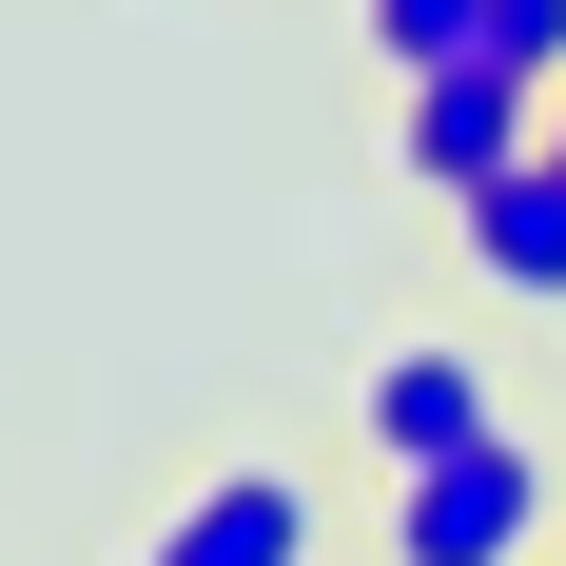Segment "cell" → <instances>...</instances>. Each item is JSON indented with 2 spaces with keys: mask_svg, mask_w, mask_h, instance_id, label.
Instances as JSON below:
<instances>
[{
  "mask_svg": "<svg viewBox=\"0 0 566 566\" xmlns=\"http://www.w3.org/2000/svg\"><path fill=\"white\" fill-rule=\"evenodd\" d=\"M391 566H547V450L469 430V450L391 469Z\"/></svg>",
  "mask_w": 566,
  "mask_h": 566,
  "instance_id": "obj_1",
  "label": "cell"
},
{
  "mask_svg": "<svg viewBox=\"0 0 566 566\" xmlns=\"http://www.w3.org/2000/svg\"><path fill=\"white\" fill-rule=\"evenodd\" d=\"M547 137V78H509V59H430L391 98V157H410V196H489V176Z\"/></svg>",
  "mask_w": 566,
  "mask_h": 566,
  "instance_id": "obj_2",
  "label": "cell"
},
{
  "mask_svg": "<svg viewBox=\"0 0 566 566\" xmlns=\"http://www.w3.org/2000/svg\"><path fill=\"white\" fill-rule=\"evenodd\" d=\"M352 430H371V469H430V450H469V430H509V391H489V352L410 333V352H371V391H352Z\"/></svg>",
  "mask_w": 566,
  "mask_h": 566,
  "instance_id": "obj_3",
  "label": "cell"
},
{
  "mask_svg": "<svg viewBox=\"0 0 566 566\" xmlns=\"http://www.w3.org/2000/svg\"><path fill=\"white\" fill-rule=\"evenodd\" d=\"M137 566H313V489H293V469H196V489L137 527Z\"/></svg>",
  "mask_w": 566,
  "mask_h": 566,
  "instance_id": "obj_4",
  "label": "cell"
},
{
  "mask_svg": "<svg viewBox=\"0 0 566 566\" xmlns=\"http://www.w3.org/2000/svg\"><path fill=\"white\" fill-rule=\"evenodd\" d=\"M450 216H469V274L509 293V313H566V157L547 137H527L489 196H450Z\"/></svg>",
  "mask_w": 566,
  "mask_h": 566,
  "instance_id": "obj_5",
  "label": "cell"
},
{
  "mask_svg": "<svg viewBox=\"0 0 566 566\" xmlns=\"http://www.w3.org/2000/svg\"><path fill=\"white\" fill-rule=\"evenodd\" d=\"M371 20V59L391 78H430V59H489V0H352Z\"/></svg>",
  "mask_w": 566,
  "mask_h": 566,
  "instance_id": "obj_6",
  "label": "cell"
},
{
  "mask_svg": "<svg viewBox=\"0 0 566 566\" xmlns=\"http://www.w3.org/2000/svg\"><path fill=\"white\" fill-rule=\"evenodd\" d=\"M489 59H509V78H547V98H566V0H489Z\"/></svg>",
  "mask_w": 566,
  "mask_h": 566,
  "instance_id": "obj_7",
  "label": "cell"
},
{
  "mask_svg": "<svg viewBox=\"0 0 566 566\" xmlns=\"http://www.w3.org/2000/svg\"><path fill=\"white\" fill-rule=\"evenodd\" d=\"M547 157H566V98H547Z\"/></svg>",
  "mask_w": 566,
  "mask_h": 566,
  "instance_id": "obj_8",
  "label": "cell"
}]
</instances>
